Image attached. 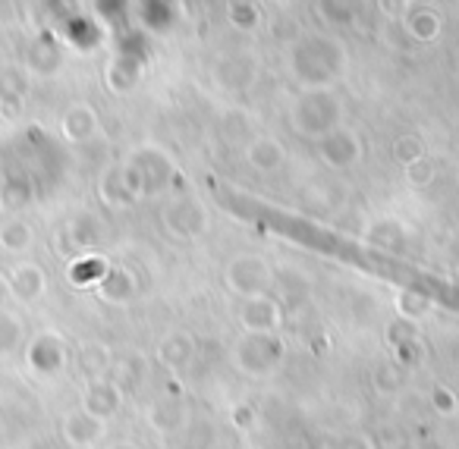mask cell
<instances>
[{
	"mask_svg": "<svg viewBox=\"0 0 459 449\" xmlns=\"http://www.w3.org/2000/svg\"><path fill=\"white\" fill-rule=\"evenodd\" d=\"M287 60L296 82L306 85V91H315V89H331L337 82L346 66V51L333 39L306 35V39L290 45Z\"/></svg>",
	"mask_w": 459,
	"mask_h": 449,
	"instance_id": "cell-1",
	"label": "cell"
},
{
	"mask_svg": "<svg viewBox=\"0 0 459 449\" xmlns=\"http://www.w3.org/2000/svg\"><path fill=\"white\" fill-rule=\"evenodd\" d=\"M340 117H343V104L331 89H315L302 91L290 108V126L306 139H325L327 133L340 129Z\"/></svg>",
	"mask_w": 459,
	"mask_h": 449,
	"instance_id": "cell-2",
	"label": "cell"
},
{
	"mask_svg": "<svg viewBox=\"0 0 459 449\" xmlns=\"http://www.w3.org/2000/svg\"><path fill=\"white\" fill-rule=\"evenodd\" d=\"M123 183L133 198L158 195L173 183V160L160 148H139L123 164Z\"/></svg>",
	"mask_w": 459,
	"mask_h": 449,
	"instance_id": "cell-3",
	"label": "cell"
},
{
	"mask_svg": "<svg viewBox=\"0 0 459 449\" xmlns=\"http://www.w3.org/2000/svg\"><path fill=\"white\" fill-rule=\"evenodd\" d=\"M287 346L277 333H246L233 346V365L249 377H268L283 365Z\"/></svg>",
	"mask_w": 459,
	"mask_h": 449,
	"instance_id": "cell-4",
	"label": "cell"
},
{
	"mask_svg": "<svg viewBox=\"0 0 459 449\" xmlns=\"http://www.w3.org/2000/svg\"><path fill=\"white\" fill-rule=\"evenodd\" d=\"M227 286L237 298H255L268 296V289L274 286V271L262 255H237L227 264Z\"/></svg>",
	"mask_w": 459,
	"mask_h": 449,
	"instance_id": "cell-5",
	"label": "cell"
},
{
	"mask_svg": "<svg viewBox=\"0 0 459 449\" xmlns=\"http://www.w3.org/2000/svg\"><path fill=\"white\" fill-rule=\"evenodd\" d=\"M26 365L39 377H54L66 367V342L54 330H41L26 346Z\"/></svg>",
	"mask_w": 459,
	"mask_h": 449,
	"instance_id": "cell-6",
	"label": "cell"
},
{
	"mask_svg": "<svg viewBox=\"0 0 459 449\" xmlns=\"http://www.w3.org/2000/svg\"><path fill=\"white\" fill-rule=\"evenodd\" d=\"M164 229L177 239H198L208 229V217L204 208L189 195H179L173 202H167L164 208Z\"/></svg>",
	"mask_w": 459,
	"mask_h": 449,
	"instance_id": "cell-7",
	"label": "cell"
},
{
	"mask_svg": "<svg viewBox=\"0 0 459 449\" xmlns=\"http://www.w3.org/2000/svg\"><path fill=\"white\" fill-rule=\"evenodd\" d=\"M318 154L333 170H350V167H356L359 160H362L365 145L352 129L340 126V129H333V133H327L325 139H318Z\"/></svg>",
	"mask_w": 459,
	"mask_h": 449,
	"instance_id": "cell-8",
	"label": "cell"
},
{
	"mask_svg": "<svg viewBox=\"0 0 459 449\" xmlns=\"http://www.w3.org/2000/svg\"><path fill=\"white\" fill-rule=\"evenodd\" d=\"M237 317L246 333H277V327L283 321V311L274 296H255V298H239Z\"/></svg>",
	"mask_w": 459,
	"mask_h": 449,
	"instance_id": "cell-9",
	"label": "cell"
},
{
	"mask_svg": "<svg viewBox=\"0 0 459 449\" xmlns=\"http://www.w3.org/2000/svg\"><path fill=\"white\" fill-rule=\"evenodd\" d=\"M123 409V390L114 384V380L101 377V380H91L82 393V411H89L91 418L98 421H110L117 411Z\"/></svg>",
	"mask_w": 459,
	"mask_h": 449,
	"instance_id": "cell-10",
	"label": "cell"
},
{
	"mask_svg": "<svg viewBox=\"0 0 459 449\" xmlns=\"http://www.w3.org/2000/svg\"><path fill=\"white\" fill-rule=\"evenodd\" d=\"M7 283H10V296L22 305H35L48 289V277L35 261H20L13 271L7 273Z\"/></svg>",
	"mask_w": 459,
	"mask_h": 449,
	"instance_id": "cell-11",
	"label": "cell"
},
{
	"mask_svg": "<svg viewBox=\"0 0 459 449\" xmlns=\"http://www.w3.org/2000/svg\"><path fill=\"white\" fill-rule=\"evenodd\" d=\"M60 434H64V440L70 443V446L89 449V446H95V443L104 440V434H108V421H98V418H91L89 411L79 409V411H70V415L64 418Z\"/></svg>",
	"mask_w": 459,
	"mask_h": 449,
	"instance_id": "cell-12",
	"label": "cell"
},
{
	"mask_svg": "<svg viewBox=\"0 0 459 449\" xmlns=\"http://www.w3.org/2000/svg\"><path fill=\"white\" fill-rule=\"evenodd\" d=\"M60 135L70 145H85L98 135V110L91 104H73L60 117Z\"/></svg>",
	"mask_w": 459,
	"mask_h": 449,
	"instance_id": "cell-13",
	"label": "cell"
},
{
	"mask_svg": "<svg viewBox=\"0 0 459 449\" xmlns=\"http://www.w3.org/2000/svg\"><path fill=\"white\" fill-rule=\"evenodd\" d=\"M246 164L255 173H274L287 164V148L274 139V135H255V139L246 145Z\"/></svg>",
	"mask_w": 459,
	"mask_h": 449,
	"instance_id": "cell-14",
	"label": "cell"
},
{
	"mask_svg": "<svg viewBox=\"0 0 459 449\" xmlns=\"http://www.w3.org/2000/svg\"><path fill=\"white\" fill-rule=\"evenodd\" d=\"M195 358V340L186 330H170L167 336H160L158 342V361L170 371H183Z\"/></svg>",
	"mask_w": 459,
	"mask_h": 449,
	"instance_id": "cell-15",
	"label": "cell"
},
{
	"mask_svg": "<svg viewBox=\"0 0 459 449\" xmlns=\"http://www.w3.org/2000/svg\"><path fill=\"white\" fill-rule=\"evenodd\" d=\"M98 296L110 305H129L139 292V280L129 267H108V273L101 277V283L95 286Z\"/></svg>",
	"mask_w": 459,
	"mask_h": 449,
	"instance_id": "cell-16",
	"label": "cell"
},
{
	"mask_svg": "<svg viewBox=\"0 0 459 449\" xmlns=\"http://www.w3.org/2000/svg\"><path fill=\"white\" fill-rule=\"evenodd\" d=\"M29 91V73L22 66H4L0 70V114L16 117V110L22 108Z\"/></svg>",
	"mask_w": 459,
	"mask_h": 449,
	"instance_id": "cell-17",
	"label": "cell"
},
{
	"mask_svg": "<svg viewBox=\"0 0 459 449\" xmlns=\"http://www.w3.org/2000/svg\"><path fill=\"white\" fill-rule=\"evenodd\" d=\"M60 66H64V51H60V45L51 39V35H39V39L29 45L26 73H35V76H54Z\"/></svg>",
	"mask_w": 459,
	"mask_h": 449,
	"instance_id": "cell-18",
	"label": "cell"
},
{
	"mask_svg": "<svg viewBox=\"0 0 459 449\" xmlns=\"http://www.w3.org/2000/svg\"><path fill=\"white\" fill-rule=\"evenodd\" d=\"M139 79H142V60L129 51L117 54L108 64V73H104V82H108V89L117 91V95L133 91L135 85H139Z\"/></svg>",
	"mask_w": 459,
	"mask_h": 449,
	"instance_id": "cell-19",
	"label": "cell"
},
{
	"mask_svg": "<svg viewBox=\"0 0 459 449\" xmlns=\"http://www.w3.org/2000/svg\"><path fill=\"white\" fill-rule=\"evenodd\" d=\"M403 26H406V32L412 41L431 45V41L440 35V29H444V16L431 7H412V10H406V16H403Z\"/></svg>",
	"mask_w": 459,
	"mask_h": 449,
	"instance_id": "cell-20",
	"label": "cell"
},
{
	"mask_svg": "<svg viewBox=\"0 0 459 449\" xmlns=\"http://www.w3.org/2000/svg\"><path fill=\"white\" fill-rule=\"evenodd\" d=\"M35 246V229L22 217H10L0 223V252L7 255H26Z\"/></svg>",
	"mask_w": 459,
	"mask_h": 449,
	"instance_id": "cell-21",
	"label": "cell"
},
{
	"mask_svg": "<svg viewBox=\"0 0 459 449\" xmlns=\"http://www.w3.org/2000/svg\"><path fill=\"white\" fill-rule=\"evenodd\" d=\"M409 374H412V367H406L396 358H390V361H381V365L375 367L371 384H375V390L381 393V396H394V393H400L403 386L409 384Z\"/></svg>",
	"mask_w": 459,
	"mask_h": 449,
	"instance_id": "cell-22",
	"label": "cell"
},
{
	"mask_svg": "<svg viewBox=\"0 0 459 449\" xmlns=\"http://www.w3.org/2000/svg\"><path fill=\"white\" fill-rule=\"evenodd\" d=\"M365 239L375 248H384V252H403V248H406V229L396 220H390V217H384V220L371 223Z\"/></svg>",
	"mask_w": 459,
	"mask_h": 449,
	"instance_id": "cell-23",
	"label": "cell"
},
{
	"mask_svg": "<svg viewBox=\"0 0 459 449\" xmlns=\"http://www.w3.org/2000/svg\"><path fill=\"white\" fill-rule=\"evenodd\" d=\"M64 233L76 252H89V248H95L98 242H101V223H98L91 214H82V217H76V220L66 223Z\"/></svg>",
	"mask_w": 459,
	"mask_h": 449,
	"instance_id": "cell-24",
	"label": "cell"
},
{
	"mask_svg": "<svg viewBox=\"0 0 459 449\" xmlns=\"http://www.w3.org/2000/svg\"><path fill=\"white\" fill-rule=\"evenodd\" d=\"M148 421H152V427L164 430V434H173V430L186 427V409L177 402V399H164V402L152 405V411H148Z\"/></svg>",
	"mask_w": 459,
	"mask_h": 449,
	"instance_id": "cell-25",
	"label": "cell"
},
{
	"mask_svg": "<svg viewBox=\"0 0 459 449\" xmlns=\"http://www.w3.org/2000/svg\"><path fill=\"white\" fill-rule=\"evenodd\" d=\"M108 267H110L108 261L98 258V255H82V258H76L70 264L66 277H70V283H76V286H98L104 273H108Z\"/></svg>",
	"mask_w": 459,
	"mask_h": 449,
	"instance_id": "cell-26",
	"label": "cell"
},
{
	"mask_svg": "<svg viewBox=\"0 0 459 449\" xmlns=\"http://www.w3.org/2000/svg\"><path fill=\"white\" fill-rule=\"evenodd\" d=\"M142 377H145V361H142L139 355H126V358H120V361H110L108 380H114L123 393L133 390L135 384H142Z\"/></svg>",
	"mask_w": 459,
	"mask_h": 449,
	"instance_id": "cell-27",
	"label": "cell"
},
{
	"mask_svg": "<svg viewBox=\"0 0 459 449\" xmlns=\"http://www.w3.org/2000/svg\"><path fill=\"white\" fill-rule=\"evenodd\" d=\"M22 340H26V327H22L20 317L10 315V311H0V358L13 355L22 346Z\"/></svg>",
	"mask_w": 459,
	"mask_h": 449,
	"instance_id": "cell-28",
	"label": "cell"
},
{
	"mask_svg": "<svg viewBox=\"0 0 459 449\" xmlns=\"http://www.w3.org/2000/svg\"><path fill=\"white\" fill-rule=\"evenodd\" d=\"M428 311H434V298L425 296V292L403 289L400 296H396V315L406 317V321H419V317H425Z\"/></svg>",
	"mask_w": 459,
	"mask_h": 449,
	"instance_id": "cell-29",
	"label": "cell"
},
{
	"mask_svg": "<svg viewBox=\"0 0 459 449\" xmlns=\"http://www.w3.org/2000/svg\"><path fill=\"white\" fill-rule=\"evenodd\" d=\"M29 202H32V186H29V179L13 177L0 186V208L4 211H22Z\"/></svg>",
	"mask_w": 459,
	"mask_h": 449,
	"instance_id": "cell-30",
	"label": "cell"
},
{
	"mask_svg": "<svg viewBox=\"0 0 459 449\" xmlns=\"http://www.w3.org/2000/svg\"><path fill=\"white\" fill-rule=\"evenodd\" d=\"M227 20L239 32H255L262 26V10L255 4H249V0H237V4H227Z\"/></svg>",
	"mask_w": 459,
	"mask_h": 449,
	"instance_id": "cell-31",
	"label": "cell"
},
{
	"mask_svg": "<svg viewBox=\"0 0 459 449\" xmlns=\"http://www.w3.org/2000/svg\"><path fill=\"white\" fill-rule=\"evenodd\" d=\"M101 192H104V202H108V204H129V202H135V198L129 195L126 183H123V167H114V170L104 173Z\"/></svg>",
	"mask_w": 459,
	"mask_h": 449,
	"instance_id": "cell-32",
	"label": "cell"
},
{
	"mask_svg": "<svg viewBox=\"0 0 459 449\" xmlns=\"http://www.w3.org/2000/svg\"><path fill=\"white\" fill-rule=\"evenodd\" d=\"M384 336H387V342L396 352V349L415 346V342H419V327H415V321H406V317H394V321L387 324V333Z\"/></svg>",
	"mask_w": 459,
	"mask_h": 449,
	"instance_id": "cell-33",
	"label": "cell"
},
{
	"mask_svg": "<svg viewBox=\"0 0 459 449\" xmlns=\"http://www.w3.org/2000/svg\"><path fill=\"white\" fill-rule=\"evenodd\" d=\"M394 158H396V164H403V167L415 164V160L425 158V142H421L415 133L400 135V139L394 142Z\"/></svg>",
	"mask_w": 459,
	"mask_h": 449,
	"instance_id": "cell-34",
	"label": "cell"
},
{
	"mask_svg": "<svg viewBox=\"0 0 459 449\" xmlns=\"http://www.w3.org/2000/svg\"><path fill=\"white\" fill-rule=\"evenodd\" d=\"M142 13V22H145L148 29H154V32H167V29L177 22V16H173V7L170 4H145V7H139Z\"/></svg>",
	"mask_w": 459,
	"mask_h": 449,
	"instance_id": "cell-35",
	"label": "cell"
},
{
	"mask_svg": "<svg viewBox=\"0 0 459 449\" xmlns=\"http://www.w3.org/2000/svg\"><path fill=\"white\" fill-rule=\"evenodd\" d=\"M82 367L91 374V380H101L104 371H110V355L104 346H98V342H89V346L82 349Z\"/></svg>",
	"mask_w": 459,
	"mask_h": 449,
	"instance_id": "cell-36",
	"label": "cell"
},
{
	"mask_svg": "<svg viewBox=\"0 0 459 449\" xmlns=\"http://www.w3.org/2000/svg\"><path fill=\"white\" fill-rule=\"evenodd\" d=\"M403 170H406L409 186H415V189H425V186H431L434 177H437V167H434L431 160H428V154L421 160H415V164L403 167Z\"/></svg>",
	"mask_w": 459,
	"mask_h": 449,
	"instance_id": "cell-37",
	"label": "cell"
},
{
	"mask_svg": "<svg viewBox=\"0 0 459 449\" xmlns=\"http://www.w3.org/2000/svg\"><path fill=\"white\" fill-rule=\"evenodd\" d=\"M431 405H434V411L437 415H456V409H459V396L450 390V386H434L431 390Z\"/></svg>",
	"mask_w": 459,
	"mask_h": 449,
	"instance_id": "cell-38",
	"label": "cell"
},
{
	"mask_svg": "<svg viewBox=\"0 0 459 449\" xmlns=\"http://www.w3.org/2000/svg\"><path fill=\"white\" fill-rule=\"evenodd\" d=\"M223 126H227V135H233V129L239 133V142H246L249 145L255 135H252V129H249V123H246V114H227V120H223Z\"/></svg>",
	"mask_w": 459,
	"mask_h": 449,
	"instance_id": "cell-39",
	"label": "cell"
},
{
	"mask_svg": "<svg viewBox=\"0 0 459 449\" xmlns=\"http://www.w3.org/2000/svg\"><path fill=\"white\" fill-rule=\"evenodd\" d=\"M409 436L403 434L400 427H384L381 434H377V446L381 449H406Z\"/></svg>",
	"mask_w": 459,
	"mask_h": 449,
	"instance_id": "cell-40",
	"label": "cell"
},
{
	"mask_svg": "<svg viewBox=\"0 0 459 449\" xmlns=\"http://www.w3.org/2000/svg\"><path fill=\"white\" fill-rule=\"evenodd\" d=\"M230 418H233V424H237L239 430H252L255 427V409L252 405H237V409L230 411Z\"/></svg>",
	"mask_w": 459,
	"mask_h": 449,
	"instance_id": "cell-41",
	"label": "cell"
},
{
	"mask_svg": "<svg viewBox=\"0 0 459 449\" xmlns=\"http://www.w3.org/2000/svg\"><path fill=\"white\" fill-rule=\"evenodd\" d=\"M333 449H375V440H368L365 434H346Z\"/></svg>",
	"mask_w": 459,
	"mask_h": 449,
	"instance_id": "cell-42",
	"label": "cell"
},
{
	"mask_svg": "<svg viewBox=\"0 0 459 449\" xmlns=\"http://www.w3.org/2000/svg\"><path fill=\"white\" fill-rule=\"evenodd\" d=\"M10 298V283H7V273H0V311H4V305H7Z\"/></svg>",
	"mask_w": 459,
	"mask_h": 449,
	"instance_id": "cell-43",
	"label": "cell"
},
{
	"mask_svg": "<svg viewBox=\"0 0 459 449\" xmlns=\"http://www.w3.org/2000/svg\"><path fill=\"white\" fill-rule=\"evenodd\" d=\"M108 449H142L139 443H133V440H117V443H110Z\"/></svg>",
	"mask_w": 459,
	"mask_h": 449,
	"instance_id": "cell-44",
	"label": "cell"
},
{
	"mask_svg": "<svg viewBox=\"0 0 459 449\" xmlns=\"http://www.w3.org/2000/svg\"><path fill=\"white\" fill-rule=\"evenodd\" d=\"M246 449H262V446H246Z\"/></svg>",
	"mask_w": 459,
	"mask_h": 449,
	"instance_id": "cell-45",
	"label": "cell"
}]
</instances>
